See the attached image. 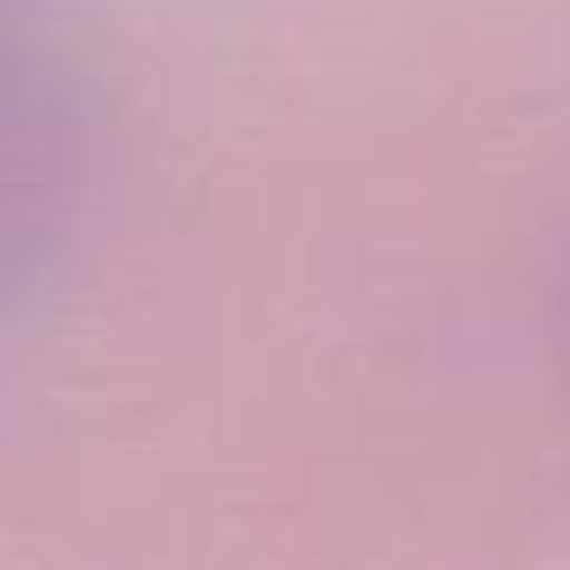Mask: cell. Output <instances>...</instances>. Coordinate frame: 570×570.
<instances>
[{"mask_svg":"<svg viewBox=\"0 0 570 570\" xmlns=\"http://www.w3.org/2000/svg\"><path fill=\"white\" fill-rule=\"evenodd\" d=\"M61 168H68L61 101L41 61L21 48V35L0 21V289L41 248L61 202Z\"/></svg>","mask_w":570,"mask_h":570,"instance_id":"6da1fadb","label":"cell"}]
</instances>
